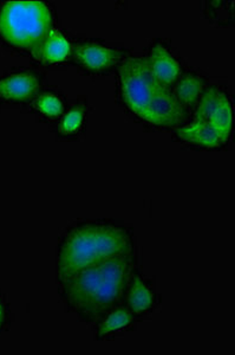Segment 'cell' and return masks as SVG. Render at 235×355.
I'll return each instance as SVG.
<instances>
[{
	"mask_svg": "<svg viewBox=\"0 0 235 355\" xmlns=\"http://www.w3.org/2000/svg\"><path fill=\"white\" fill-rule=\"evenodd\" d=\"M191 121L206 122L229 144L234 119L233 100L227 89L221 85H208L191 114Z\"/></svg>",
	"mask_w": 235,
	"mask_h": 355,
	"instance_id": "5",
	"label": "cell"
},
{
	"mask_svg": "<svg viewBox=\"0 0 235 355\" xmlns=\"http://www.w3.org/2000/svg\"><path fill=\"white\" fill-rule=\"evenodd\" d=\"M203 13L208 21L218 25H232L234 21V1H206Z\"/></svg>",
	"mask_w": 235,
	"mask_h": 355,
	"instance_id": "16",
	"label": "cell"
},
{
	"mask_svg": "<svg viewBox=\"0 0 235 355\" xmlns=\"http://www.w3.org/2000/svg\"><path fill=\"white\" fill-rule=\"evenodd\" d=\"M146 58L151 75L167 88H171L183 73L181 62L163 40H156L150 45Z\"/></svg>",
	"mask_w": 235,
	"mask_h": 355,
	"instance_id": "9",
	"label": "cell"
},
{
	"mask_svg": "<svg viewBox=\"0 0 235 355\" xmlns=\"http://www.w3.org/2000/svg\"><path fill=\"white\" fill-rule=\"evenodd\" d=\"M174 141L194 150H220L227 147L214 128L206 122L189 121L173 130Z\"/></svg>",
	"mask_w": 235,
	"mask_h": 355,
	"instance_id": "10",
	"label": "cell"
},
{
	"mask_svg": "<svg viewBox=\"0 0 235 355\" xmlns=\"http://www.w3.org/2000/svg\"><path fill=\"white\" fill-rule=\"evenodd\" d=\"M208 85V78L203 73L195 70H183L181 76L171 87V93L178 105L182 107V110L189 116V120L200 97Z\"/></svg>",
	"mask_w": 235,
	"mask_h": 355,
	"instance_id": "13",
	"label": "cell"
},
{
	"mask_svg": "<svg viewBox=\"0 0 235 355\" xmlns=\"http://www.w3.org/2000/svg\"><path fill=\"white\" fill-rule=\"evenodd\" d=\"M45 88V77L35 69H12L0 75V107L28 105Z\"/></svg>",
	"mask_w": 235,
	"mask_h": 355,
	"instance_id": "7",
	"label": "cell"
},
{
	"mask_svg": "<svg viewBox=\"0 0 235 355\" xmlns=\"http://www.w3.org/2000/svg\"><path fill=\"white\" fill-rule=\"evenodd\" d=\"M129 56L126 49L114 48L93 40H77L73 44L71 60L86 75L101 76L116 70Z\"/></svg>",
	"mask_w": 235,
	"mask_h": 355,
	"instance_id": "6",
	"label": "cell"
},
{
	"mask_svg": "<svg viewBox=\"0 0 235 355\" xmlns=\"http://www.w3.org/2000/svg\"><path fill=\"white\" fill-rule=\"evenodd\" d=\"M89 116V102L86 97L78 98L63 114V116L55 125L56 137L61 140L73 141L84 134Z\"/></svg>",
	"mask_w": 235,
	"mask_h": 355,
	"instance_id": "14",
	"label": "cell"
},
{
	"mask_svg": "<svg viewBox=\"0 0 235 355\" xmlns=\"http://www.w3.org/2000/svg\"><path fill=\"white\" fill-rule=\"evenodd\" d=\"M115 71L118 105L135 121L154 130H173L191 121L171 89L151 75L146 56L130 55Z\"/></svg>",
	"mask_w": 235,
	"mask_h": 355,
	"instance_id": "2",
	"label": "cell"
},
{
	"mask_svg": "<svg viewBox=\"0 0 235 355\" xmlns=\"http://www.w3.org/2000/svg\"><path fill=\"white\" fill-rule=\"evenodd\" d=\"M68 107V101L63 94L56 89L44 88L30 102L28 110L41 121L56 123L66 112Z\"/></svg>",
	"mask_w": 235,
	"mask_h": 355,
	"instance_id": "15",
	"label": "cell"
},
{
	"mask_svg": "<svg viewBox=\"0 0 235 355\" xmlns=\"http://www.w3.org/2000/svg\"><path fill=\"white\" fill-rule=\"evenodd\" d=\"M162 297L155 287V283L146 277L138 268L130 279L122 303L135 318L142 321L153 314L160 307Z\"/></svg>",
	"mask_w": 235,
	"mask_h": 355,
	"instance_id": "8",
	"label": "cell"
},
{
	"mask_svg": "<svg viewBox=\"0 0 235 355\" xmlns=\"http://www.w3.org/2000/svg\"><path fill=\"white\" fill-rule=\"evenodd\" d=\"M135 251L134 227L118 219H82L70 224L56 250L57 283L77 271Z\"/></svg>",
	"mask_w": 235,
	"mask_h": 355,
	"instance_id": "3",
	"label": "cell"
},
{
	"mask_svg": "<svg viewBox=\"0 0 235 355\" xmlns=\"http://www.w3.org/2000/svg\"><path fill=\"white\" fill-rule=\"evenodd\" d=\"M141 322L131 311L120 303L93 323V338L96 341H111L121 335L133 331Z\"/></svg>",
	"mask_w": 235,
	"mask_h": 355,
	"instance_id": "11",
	"label": "cell"
},
{
	"mask_svg": "<svg viewBox=\"0 0 235 355\" xmlns=\"http://www.w3.org/2000/svg\"><path fill=\"white\" fill-rule=\"evenodd\" d=\"M13 314L11 309V302L8 295L0 291V335L10 331L12 324Z\"/></svg>",
	"mask_w": 235,
	"mask_h": 355,
	"instance_id": "17",
	"label": "cell"
},
{
	"mask_svg": "<svg viewBox=\"0 0 235 355\" xmlns=\"http://www.w3.org/2000/svg\"><path fill=\"white\" fill-rule=\"evenodd\" d=\"M53 28L46 1H0V42L18 53H29Z\"/></svg>",
	"mask_w": 235,
	"mask_h": 355,
	"instance_id": "4",
	"label": "cell"
},
{
	"mask_svg": "<svg viewBox=\"0 0 235 355\" xmlns=\"http://www.w3.org/2000/svg\"><path fill=\"white\" fill-rule=\"evenodd\" d=\"M138 268L136 251L93 264L58 282V295L65 311L79 322L93 324L123 301Z\"/></svg>",
	"mask_w": 235,
	"mask_h": 355,
	"instance_id": "1",
	"label": "cell"
},
{
	"mask_svg": "<svg viewBox=\"0 0 235 355\" xmlns=\"http://www.w3.org/2000/svg\"><path fill=\"white\" fill-rule=\"evenodd\" d=\"M73 44L53 26L48 35L30 51L33 61L41 65H61L71 60Z\"/></svg>",
	"mask_w": 235,
	"mask_h": 355,
	"instance_id": "12",
	"label": "cell"
}]
</instances>
